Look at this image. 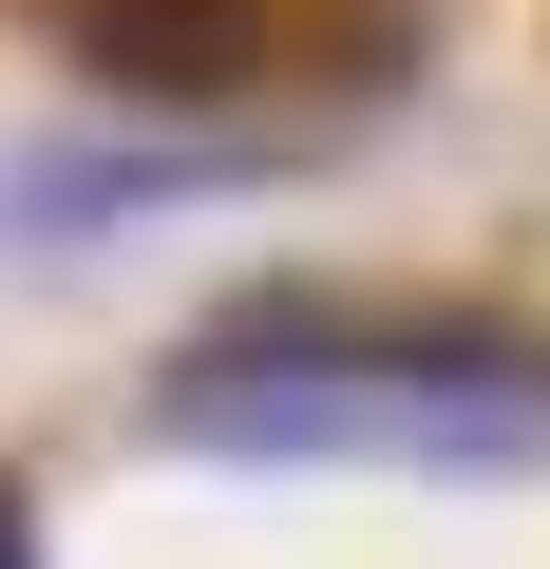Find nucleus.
<instances>
[{
  "instance_id": "f257e3e1",
  "label": "nucleus",
  "mask_w": 550,
  "mask_h": 569,
  "mask_svg": "<svg viewBox=\"0 0 550 569\" xmlns=\"http://www.w3.org/2000/svg\"><path fill=\"white\" fill-rule=\"evenodd\" d=\"M493 342H361V361H209L171 380V437L209 456H512L531 418L474 399Z\"/></svg>"
},
{
  "instance_id": "f03ea898",
  "label": "nucleus",
  "mask_w": 550,
  "mask_h": 569,
  "mask_svg": "<svg viewBox=\"0 0 550 569\" xmlns=\"http://www.w3.org/2000/svg\"><path fill=\"white\" fill-rule=\"evenodd\" d=\"M77 58H96L114 96H228V77H247V0H96Z\"/></svg>"
}]
</instances>
